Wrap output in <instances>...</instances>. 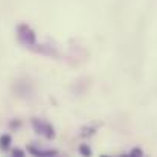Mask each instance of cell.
<instances>
[{
  "label": "cell",
  "mask_w": 157,
  "mask_h": 157,
  "mask_svg": "<svg viewBox=\"0 0 157 157\" xmlns=\"http://www.w3.org/2000/svg\"><path fill=\"white\" fill-rule=\"evenodd\" d=\"M32 128L35 130V133L44 136L46 139H52L53 136H55V130H53V127L49 124V122L43 121V119H37V117L32 119Z\"/></svg>",
  "instance_id": "7a4b0ae2"
},
{
  "label": "cell",
  "mask_w": 157,
  "mask_h": 157,
  "mask_svg": "<svg viewBox=\"0 0 157 157\" xmlns=\"http://www.w3.org/2000/svg\"><path fill=\"white\" fill-rule=\"evenodd\" d=\"M28 151L34 156H55L56 154V151H53V150H41V148H35V147H29Z\"/></svg>",
  "instance_id": "3957f363"
},
{
  "label": "cell",
  "mask_w": 157,
  "mask_h": 157,
  "mask_svg": "<svg viewBox=\"0 0 157 157\" xmlns=\"http://www.w3.org/2000/svg\"><path fill=\"white\" fill-rule=\"evenodd\" d=\"M14 154H17V156H25V151H21V150H14Z\"/></svg>",
  "instance_id": "8992f818"
},
{
  "label": "cell",
  "mask_w": 157,
  "mask_h": 157,
  "mask_svg": "<svg viewBox=\"0 0 157 157\" xmlns=\"http://www.w3.org/2000/svg\"><path fill=\"white\" fill-rule=\"evenodd\" d=\"M11 144H12V137H11L9 134H3V136H0V148H3V150H9Z\"/></svg>",
  "instance_id": "277c9868"
},
{
  "label": "cell",
  "mask_w": 157,
  "mask_h": 157,
  "mask_svg": "<svg viewBox=\"0 0 157 157\" xmlns=\"http://www.w3.org/2000/svg\"><path fill=\"white\" fill-rule=\"evenodd\" d=\"M81 153H82V154H90V150L86 148V147H81Z\"/></svg>",
  "instance_id": "5b68a950"
},
{
  "label": "cell",
  "mask_w": 157,
  "mask_h": 157,
  "mask_svg": "<svg viewBox=\"0 0 157 157\" xmlns=\"http://www.w3.org/2000/svg\"><path fill=\"white\" fill-rule=\"evenodd\" d=\"M17 40L25 48H29V49H35V46H38L35 31L26 23H20L17 26Z\"/></svg>",
  "instance_id": "6da1fadb"
},
{
  "label": "cell",
  "mask_w": 157,
  "mask_h": 157,
  "mask_svg": "<svg viewBox=\"0 0 157 157\" xmlns=\"http://www.w3.org/2000/svg\"><path fill=\"white\" fill-rule=\"evenodd\" d=\"M131 154H142V151H140V150H133Z\"/></svg>",
  "instance_id": "52a82bcc"
}]
</instances>
